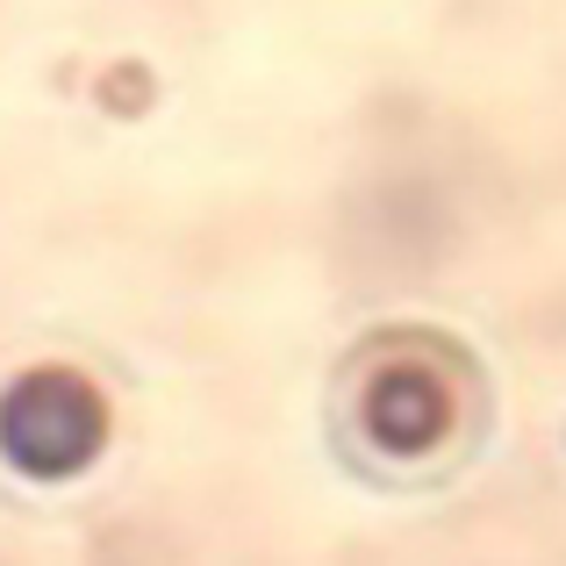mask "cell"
<instances>
[{
    "label": "cell",
    "mask_w": 566,
    "mask_h": 566,
    "mask_svg": "<svg viewBox=\"0 0 566 566\" xmlns=\"http://www.w3.org/2000/svg\"><path fill=\"white\" fill-rule=\"evenodd\" d=\"M366 430L395 452H423L438 444L444 430V387L423 380V374H380L374 395H366Z\"/></svg>",
    "instance_id": "2"
},
{
    "label": "cell",
    "mask_w": 566,
    "mask_h": 566,
    "mask_svg": "<svg viewBox=\"0 0 566 566\" xmlns=\"http://www.w3.org/2000/svg\"><path fill=\"white\" fill-rule=\"evenodd\" d=\"M108 438V401L94 395V380L65 374V366H36L0 395V452L8 467L36 473V481H65Z\"/></svg>",
    "instance_id": "1"
}]
</instances>
